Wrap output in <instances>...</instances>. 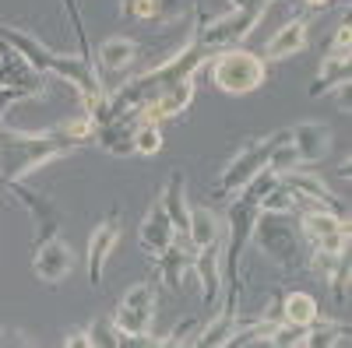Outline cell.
I'll list each match as a JSON object with an SVG mask.
<instances>
[{
	"label": "cell",
	"mask_w": 352,
	"mask_h": 348,
	"mask_svg": "<svg viewBox=\"0 0 352 348\" xmlns=\"http://www.w3.org/2000/svg\"><path fill=\"white\" fill-rule=\"evenodd\" d=\"M289 144L296 152V162L300 165H317L331 155V144H335V134L328 124H317V120H307V124H296L289 127Z\"/></svg>",
	"instance_id": "13"
},
{
	"label": "cell",
	"mask_w": 352,
	"mask_h": 348,
	"mask_svg": "<svg viewBox=\"0 0 352 348\" xmlns=\"http://www.w3.org/2000/svg\"><path fill=\"white\" fill-rule=\"evenodd\" d=\"M349 46H352V32H349V25H342L331 46H328V56H324V64H320L314 84L307 89L310 99H320V95H331L335 89H342V84H349L352 78V60H349Z\"/></svg>",
	"instance_id": "10"
},
{
	"label": "cell",
	"mask_w": 352,
	"mask_h": 348,
	"mask_svg": "<svg viewBox=\"0 0 352 348\" xmlns=\"http://www.w3.org/2000/svg\"><path fill=\"white\" fill-rule=\"evenodd\" d=\"M212 84L226 95H247V92H257L264 78H268V60L250 49H240V46H229V49H219L212 56Z\"/></svg>",
	"instance_id": "4"
},
{
	"label": "cell",
	"mask_w": 352,
	"mask_h": 348,
	"mask_svg": "<svg viewBox=\"0 0 352 348\" xmlns=\"http://www.w3.org/2000/svg\"><path fill=\"white\" fill-rule=\"evenodd\" d=\"M0 39L11 43L39 74H53V78L74 84L81 102H85V113L92 116V124L96 127L106 124V116H109V92H106L102 78L96 74L92 60H81V56H71V53H56L46 43H39L32 32H21V28L4 25V21H0Z\"/></svg>",
	"instance_id": "2"
},
{
	"label": "cell",
	"mask_w": 352,
	"mask_h": 348,
	"mask_svg": "<svg viewBox=\"0 0 352 348\" xmlns=\"http://www.w3.org/2000/svg\"><path fill=\"white\" fill-rule=\"evenodd\" d=\"M250 240L257 243V250L275 260V268L282 271H300L307 264V250H303V236H300V225L292 222L289 215L282 211H261L254 218V229H250Z\"/></svg>",
	"instance_id": "3"
},
{
	"label": "cell",
	"mask_w": 352,
	"mask_h": 348,
	"mask_svg": "<svg viewBox=\"0 0 352 348\" xmlns=\"http://www.w3.org/2000/svg\"><path fill=\"white\" fill-rule=\"evenodd\" d=\"M88 331V348H120L124 345V334L113 327V321H92L85 327Z\"/></svg>",
	"instance_id": "27"
},
{
	"label": "cell",
	"mask_w": 352,
	"mask_h": 348,
	"mask_svg": "<svg viewBox=\"0 0 352 348\" xmlns=\"http://www.w3.org/2000/svg\"><path fill=\"white\" fill-rule=\"evenodd\" d=\"M328 292H335V299L345 306L349 303V260H345V264L335 271V278L328 281Z\"/></svg>",
	"instance_id": "28"
},
{
	"label": "cell",
	"mask_w": 352,
	"mask_h": 348,
	"mask_svg": "<svg viewBox=\"0 0 352 348\" xmlns=\"http://www.w3.org/2000/svg\"><path fill=\"white\" fill-rule=\"evenodd\" d=\"M278 183L296 197V211L300 208H328V211H338L345 215V208L338 205V197L331 194V187L317 176V172L310 169H300V165H292L285 172H278Z\"/></svg>",
	"instance_id": "11"
},
{
	"label": "cell",
	"mask_w": 352,
	"mask_h": 348,
	"mask_svg": "<svg viewBox=\"0 0 352 348\" xmlns=\"http://www.w3.org/2000/svg\"><path fill=\"white\" fill-rule=\"evenodd\" d=\"M32 95H43V74L11 43L0 39V109L8 102L32 99Z\"/></svg>",
	"instance_id": "9"
},
{
	"label": "cell",
	"mask_w": 352,
	"mask_h": 348,
	"mask_svg": "<svg viewBox=\"0 0 352 348\" xmlns=\"http://www.w3.org/2000/svg\"><path fill=\"white\" fill-rule=\"evenodd\" d=\"M134 130H138V116L134 113H124V116H113V120L99 124L96 127V141L99 148H106L109 155H134Z\"/></svg>",
	"instance_id": "18"
},
{
	"label": "cell",
	"mask_w": 352,
	"mask_h": 348,
	"mask_svg": "<svg viewBox=\"0 0 352 348\" xmlns=\"http://www.w3.org/2000/svg\"><path fill=\"white\" fill-rule=\"evenodd\" d=\"M0 345H32V338H28L25 331H18V327H0Z\"/></svg>",
	"instance_id": "30"
},
{
	"label": "cell",
	"mask_w": 352,
	"mask_h": 348,
	"mask_svg": "<svg viewBox=\"0 0 352 348\" xmlns=\"http://www.w3.org/2000/svg\"><path fill=\"white\" fill-rule=\"evenodd\" d=\"M310 43V21H289L282 25L278 32L268 39V46H264V60H285V56H296L303 53Z\"/></svg>",
	"instance_id": "19"
},
{
	"label": "cell",
	"mask_w": 352,
	"mask_h": 348,
	"mask_svg": "<svg viewBox=\"0 0 352 348\" xmlns=\"http://www.w3.org/2000/svg\"><path fill=\"white\" fill-rule=\"evenodd\" d=\"M261 4L268 8L272 0H229V8H232V11H243V8H261Z\"/></svg>",
	"instance_id": "32"
},
{
	"label": "cell",
	"mask_w": 352,
	"mask_h": 348,
	"mask_svg": "<svg viewBox=\"0 0 352 348\" xmlns=\"http://www.w3.org/2000/svg\"><path fill=\"white\" fill-rule=\"evenodd\" d=\"M285 137H289V130H278V134H268V137L247 141L243 148L226 162L222 176H219V183H215V197H232V194H240L254 176H261V172L268 169L272 148H275L278 141H285Z\"/></svg>",
	"instance_id": "5"
},
{
	"label": "cell",
	"mask_w": 352,
	"mask_h": 348,
	"mask_svg": "<svg viewBox=\"0 0 352 348\" xmlns=\"http://www.w3.org/2000/svg\"><path fill=\"white\" fill-rule=\"evenodd\" d=\"M307 8H328V4H335V0H303Z\"/></svg>",
	"instance_id": "33"
},
{
	"label": "cell",
	"mask_w": 352,
	"mask_h": 348,
	"mask_svg": "<svg viewBox=\"0 0 352 348\" xmlns=\"http://www.w3.org/2000/svg\"><path fill=\"white\" fill-rule=\"evenodd\" d=\"M159 200H162V208L166 215L173 218L176 232L180 236H187V225H190V200H187V187H184V172H173L166 190H159Z\"/></svg>",
	"instance_id": "21"
},
{
	"label": "cell",
	"mask_w": 352,
	"mask_h": 348,
	"mask_svg": "<svg viewBox=\"0 0 352 348\" xmlns=\"http://www.w3.org/2000/svg\"><path fill=\"white\" fill-rule=\"evenodd\" d=\"M4 187L18 197V205L32 215V222H36V246L46 243V240H53L56 229H60V211H56L53 197H46V194H39L32 187H25L21 180L18 183H4Z\"/></svg>",
	"instance_id": "12"
},
{
	"label": "cell",
	"mask_w": 352,
	"mask_h": 348,
	"mask_svg": "<svg viewBox=\"0 0 352 348\" xmlns=\"http://www.w3.org/2000/svg\"><path fill=\"white\" fill-rule=\"evenodd\" d=\"M96 137V124L92 116L81 113L74 120L53 127V130H11L0 127V187L4 183H18L28 172L43 169L53 159L71 155L78 144Z\"/></svg>",
	"instance_id": "1"
},
{
	"label": "cell",
	"mask_w": 352,
	"mask_h": 348,
	"mask_svg": "<svg viewBox=\"0 0 352 348\" xmlns=\"http://www.w3.org/2000/svg\"><path fill=\"white\" fill-rule=\"evenodd\" d=\"M116 240H120V211H113L106 222H99L88 236V257H85V268H88V285H102V271H106V260L116 250Z\"/></svg>",
	"instance_id": "15"
},
{
	"label": "cell",
	"mask_w": 352,
	"mask_h": 348,
	"mask_svg": "<svg viewBox=\"0 0 352 348\" xmlns=\"http://www.w3.org/2000/svg\"><path fill=\"white\" fill-rule=\"evenodd\" d=\"M194 14V0H152L148 8V21H159V25H173Z\"/></svg>",
	"instance_id": "25"
},
{
	"label": "cell",
	"mask_w": 352,
	"mask_h": 348,
	"mask_svg": "<svg viewBox=\"0 0 352 348\" xmlns=\"http://www.w3.org/2000/svg\"><path fill=\"white\" fill-rule=\"evenodd\" d=\"M96 60H99V71H102V74H120V71H127V67L138 60V46H134V39H127V36H109V39L99 43ZM99 71H96V74H99Z\"/></svg>",
	"instance_id": "20"
},
{
	"label": "cell",
	"mask_w": 352,
	"mask_h": 348,
	"mask_svg": "<svg viewBox=\"0 0 352 348\" xmlns=\"http://www.w3.org/2000/svg\"><path fill=\"white\" fill-rule=\"evenodd\" d=\"M71 268H74V253H71V246H67L60 236H53V240H46V243L36 246L32 271H36L39 281H46V285H60V281L67 278Z\"/></svg>",
	"instance_id": "17"
},
{
	"label": "cell",
	"mask_w": 352,
	"mask_h": 348,
	"mask_svg": "<svg viewBox=\"0 0 352 348\" xmlns=\"http://www.w3.org/2000/svg\"><path fill=\"white\" fill-rule=\"evenodd\" d=\"M162 144H166L162 124H138V130H134V155L152 159V155L162 152Z\"/></svg>",
	"instance_id": "26"
},
{
	"label": "cell",
	"mask_w": 352,
	"mask_h": 348,
	"mask_svg": "<svg viewBox=\"0 0 352 348\" xmlns=\"http://www.w3.org/2000/svg\"><path fill=\"white\" fill-rule=\"evenodd\" d=\"M64 345H67V348H74V345H78V348H88V331H71V334L64 338Z\"/></svg>",
	"instance_id": "31"
},
{
	"label": "cell",
	"mask_w": 352,
	"mask_h": 348,
	"mask_svg": "<svg viewBox=\"0 0 352 348\" xmlns=\"http://www.w3.org/2000/svg\"><path fill=\"white\" fill-rule=\"evenodd\" d=\"M264 11H268V8L261 4V8L229 11V14H222V18H208V21L197 25L194 39H197L201 49H208V53L215 56L219 49H229V46H236L240 39H247L254 28H257V21L264 18Z\"/></svg>",
	"instance_id": "7"
},
{
	"label": "cell",
	"mask_w": 352,
	"mask_h": 348,
	"mask_svg": "<svg viewBox=\"0 0 352 348\" xmlns=\"http://www.w3.org/2000/svg\"><path fill=\"white\" fill-rule=\"evenodd\" d=\"M148 8H152V0H120V14L124 18L148 21Z\"/></svg>",
	"instance_id": "29"
},
{
	"label": "cell",
	"mask_w": 352,
	"mask_h": 348,
	"mask_svg": "<svg viewBox=\"0 0 352 348\" xmlns=\"http://www.w3.org/2000/svg\"><path fill=\"white\" fill-rule=\"evenodd\" d=\"M278 313H282V321L292 324V327H310L320 316V306H317V299L310 292H289L278 303Z\"/></svg>",
	"instance_id": "24"
},
{
	"label": "cell",
	"mask_w": 352,
	"mask_h": 348,
	"mask_svg": "<svg viewBox=\"0 0 352 348\" xmlns=\"http://www.w3.org/2000/svg\"><path fill=\"white\" fill-rule=\"evenodd\" d=\"M349 324H335V321H317L310 324V327H303L300 331V338H296V345L292 348H331V345H349Z\"/></svg>",
	"instance_id": "22"
},
{
	"label": "cell",
	"mask_w": 352,
	"mask_h": 348,
	"mask_svg": "<svg viewBox=\"0 0 352 348\" xmlns=\"http://www.w3.org/2000/svg\"><path fill=\"white\" fill-rule=\"evenodd\" d=\"M173 240H176V225H173V218L166 215V208H162V200L155 197L152 200V208L144 211V218H141V229H138V246L148 253L152 260H159L169 246H173Z\"/></svg>",
	"instance_id": "16"
},
{
	"label": "cell",
	"mask_w": 352,
	"mask_h": 348,
	"mask_svg": "<svg viewBox=\"0 0 352 348\" xmlns=\"http://www.w3.org/2000/svg\"><path fill=\"white\" fill-rule=\"evenodd\" d=\"M155 264L162 271V281L173 288V292H180L184 281H197V250L190 246L187 236H180V232H176L173 246L155 260Z\"/></svg>",
	"instance_id": "14"
},
{
	"label": "cell",
	"mask_w": 352,
	"mask_h": 348,
	"mask_svg": "<svg viewBox=\"0 0 352 348\" xmlns=\"http://www.w3.org/2000/svg\"><path fill=\"white\" fill-rule=\"evenodd\" d=\"M300 232L310 253H345L349 250V222L328 208H300Z\"/></svg>",
	"instance_id": "8"
},
{
	"label": "cell",
	"mask_w": 352,
	"mask_h": 348,
	"mask_svg": "<svg viewBox=\"0 0 352 348\" xmlns=\"http://www.w3.org/2000/svg\"><path fill=\"white\" fill-rule=\"evenodd\" d=\"M109 321L124 334V345H155L148 338L152 321H155V285H148V281L131 285L124 292V299L116 303Z\"/></svg>",
	"instance_id": "6"
},
{
	"label": "cell",
	"mask_w": 352,
	"mask_h": 348,
	"mask_svg": "<svg viewBox=\"0 0 352 348\" xmlns=\"http://www.w3.org/2000/svg\"><path fill=\"white\" fill-rule=\"evenodd\" d=\"M187 240L194 250H208L222 243V222L212 208H190V225H187Z\"/></svg>",
	"instance_id": "23"
}]
</instances>
